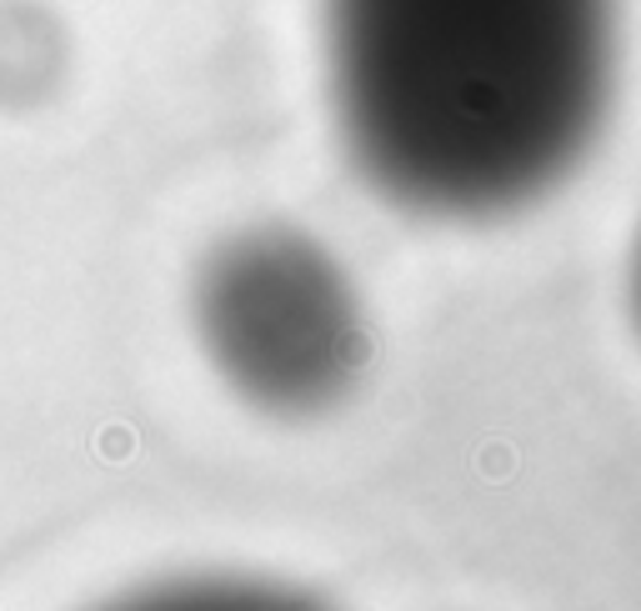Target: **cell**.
<instances>
[{"label": "cell", "instance_id": "6da1fadb", "mask_svg": "<svg viewBox=\"0 0 641 611\" xmlns=\"http://www.w3.org/2000/svg\"><path fill=\"white\" fill-rule=\"evenodd\" d=\"M617 21V0H321L331 116L381 196L511 216L597 146Z\"/></svg>", "mask_w": 641, "mask_h": 611}, {"label": "cell", "instance_id": "7a4b0ae2", "mask_svg": "<svg viewBox=\"0 0 641 611\" xmlns=\"http://www.w3.org/2000/svg\"><path fill=\"white\" fill-rule=\"evenodd\" d=\"M211 346L250 396L321 401L356 356V321L336 276L296 240H246L211 271Z\"/></svg>", "mask_w": 641, "mask_h": 611}, {"label": "cell", "instance_id": "3957f363", "mask_svg": "<svg viewBox=\"0 0 641 611\" xmlns=\"http://www.w3.org/2000/svg\"><path fill=\"white\" fill-rule=\"evenodd\" d=\"M631 321L641 331V231H637V251H631Z\"/></svg>", "mask_w": 641, "mask_h": 611}]
</instances>
